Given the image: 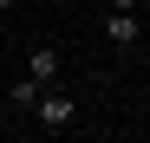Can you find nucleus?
I'll use <instances>...</instances> for the list:
<instances>
[{"label":"nucleus","instance_id":"39448f33","mask_svg":"<svg viewBox=\"0 0 150 143\" xmlns=\"http://www.w3.org/2000/svg\"><path fill=\"white\" fill-rule=\"evenodd\" d=\"M7 7H13V0H0V13H7Z\"/></svg>","mask_w":150,"mask_h":143},{"label":"nucleus","instance_id":"7ed1b4c3","mask_svg":"<svg viewBox=\"0 0 150 143\" xmlns=\"http://www.w3.org/2000/svg\"><path fill=\"white\" fill-rule=\"evenodd\" d=\"M26 78H39V85L59 78V46H52V39H39L33 52H26Z\"/></svg>","mask_w":150,"mask_h":143},{"label":"nucleus","instance_id":"f03ea898","mask_svg":"<svg viewBox=\"0 0 150 143\" xmlns=\"http://www.w3.org/2000/svg\"><path fill=\"white\" fill-rule=\"evenodd\" d=\"M105 39H111V46H137V39H144L137 7H111V13H105Z\"/></svg>","mask_w":150,"mask_h":143},{"label":"nucleus","instance_id":"f257e3e1","mask_svg":"<svg viewBox=\"0 0 150 143\" xmlns=\"http://www.w3.org/2000/svg\"><path fill=\"white\" fill-rule=\"evenodd\" d=\"M33 117H39V130H65L79 111H72V98H65V91H39V98H33Z\"/></svg>","mask_w":150,"mask_h":143},{"label":"nucleus","instance_id":"20e7f679","mask_svg":"<svg viewBox=\"0 0 150 143\" xmlns=\"http://www.w3.org/2000/svg\"><path fill=\"white\" fill-rule=\"evenodd\" d=\"M39 91H46L39 78H20V85H13V111H33V98H39Z\"/></svg>","mask_w":150,"mask_h":143}]
</instances>
